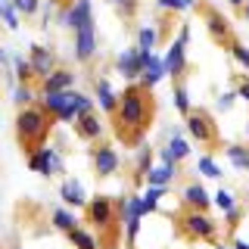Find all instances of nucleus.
Segmentation results:
<instances>
[{
	"label": "nucleus",
	"mask_w": 249,
	"mask_h": 249,
	"mask_svg": "<svg viewBox=\"0 0 249 249\" xmlns=\"http://www.w3.org/2000/svg\"><path fill=\"white\" fill-rule=\"evenodd\" d=\"M153 112H156V103H153V88H143V84H128L122 93H119V109L112 115V124H115V134L124 143H140L143 140V131L150 128L153 122Z\"/></svg>",
	"instance_id": "nucleus-1"
},
{
	"label": "nucleus",
	"mask_w": 249,
	"mask_h": 249,
	"mask_svg": "<svg viewBox=\"0 0 249 249\" xmlns=\"http://www.w3.org/2000/svg\"><path fill=\"white\" fill-rule=\"evenodd\" d=\"M53 115L47 112L44 106H22L19 115H16V137H19V146L25 153H35L37 146H44L47 134H50Z\"/></svg>",
	"instance_id": "nucleus-2"
},
{
	"label": "nucleus",
	"mask_w": 249,
	"mask_h": 249,
	"mask_svg": "<svg viewBox=\"0 0 249 249\" xmlns=\"http://www.w3.org/2000/svg\"><path fill=\"white\" fill-rule=\"evenodd\" d=\"M178 228L187 240H215L218 237V224L209 218V212L202 209H187V212L178 218Z\"/></svg>",
	"instance_id": "nucleus-3"
},
{
	"label": "nucleus",
	"mask_w": 249,
	"mask_h": 249,
	"mask_svg": "<svg viewBox=\"0 0 249 249\" xmlns=\"http://www.w3.org/2000/svg\"><path fill=\"white\" fill-rule=\"evenodd\" d=\"M184 124H187V134L193 140H199V146H215L218 143V124L209 112L193 109L190 115H184Z\"/></svg>",
	"instance_id": "nucleus-4"
},
{
	"label": "nucleus",
	"mask_w": 249,
	"mask_h": 249,
	"mask_svg": "<svg viewBox=\"0 0 249 249\" xmlns=\"http://www.w3.org/2000/svg\"><path fill=\"white\" fill-rule=\"evenodd\" d=\"M84 212H88V221L97 224L100 231H109L115 228V221H119V202H115L112 196H93L88 206H84Z\"/></svg>",
	"instance_id": "nucleus-5"
},
{
	"label": "nucleus",
	"mask_w": 249,
	"mask_h": 249,
	"mask_svg": "<svg viewBox=\"0 0 249 249\" xmlns=\"http://www.w3.org/2000/svg\"><path fill=\"white\" fill-rule=\"evenodd\" d=\"M41 106H44L56 122H75V119H78L75 90H53V93H44Z\"/></svg>",
	"instance_id": "nucleus-6"
},
{
	"label": "nucleus",
	"mask_w": 249,
	"mask_h": 249,
	"mask_svg": "<svg viewBox=\"0 0 249 249\" xmlns=\"http://www.w3.org/2000/svg\"><path fill=\"white\" fill-rule=\"evenodd\" d=\"M59 22H62V25H69L72 31L93 25V6H90V0H72L69 10L59 13Z\"/></svg>",
	"instance_id": "nucleus-7"
},
{
	"label": "nucleus",
	"mask_w": 249,
	"mask_h": 249,
	"mask_svg": "<svg viewBox=\"0 0 249 249\" xmlns=\"http://www.w3.org/2000/svg\"><path fill=\"white\" fill-rule=\"evenodd\" d=\"M28 168L31 171H37V175H44V178H50V175H56V171L62 168V162H59V156L53 146H37L35 153H28Z\"/></svg>",
	"instance_id": "nucleus-8"
},
{
	"label": "nucleus",
	"mask_w": 249,
	"mask_h": 249,
	"mask_svg": "<svg viewBox=\"0 0 249 249\" xmlns=\"http://www.w3.org/2000/svg\"><path fill=\"white\" fill-rule=\"evenodd\" d=\"M202 16H206V25H209V35L215 37L218 44H231L233 35H231V22L224 19L215 6H202Z\"/></svg>",
	"instance_id": "nucleus-9"
},
{
	"label": "nucleus",
	"mask_w": 249,
	"mask_h": 249,
	"mask_svg": "<svg viewBox=\"0 0 249 249\" xmlns=\"http://www.w3.org/2000/svg\"><path fill=\"white\" fill-rule=\"evenodd\" d=\"M119 165H122V159H119V153H115L112 146L100 143L97 150H93V168H97V178H112L115 171H119Z\"/></svg>",
	"instance_id": "nucleus-10"
},
{
	"label": "nucleus",
	"mask_w": 249,
	"mask_h": 249,
	"mask_svg": "<svg viewBox=\"0 0 249 249\" xmlns=\"http://www.w3.org/2000/svg\"><path fill=\"white\" fill-rule=\"evenodd\" d=\"M28 59H31V66H35V75L41 78V81H44L50 72H56V53H53L50 47L35 44V47H31V56H28Z\"/></svg>",
	"instance_id": "nucleus-11"
},
{
	"label": "nucleus",
	"mask_w": 249,
	"mask_h": 249,
	"mask_svg": "<svg viewBox=\"0 0 249 249\" xmlns=\"http://www.w3.org/2000/svg\"><path fill=\"white\" fill-rule=\"evenodd\" d=\"M93 53H97V31H93V25L78 28L75 31V59L78 62H90Z\"/></svg>",
	"instance_id": "nucleus-12"
},
{
	"label": "nucleus",
	"mask_w": 249,
	"mask_h": 249,
	"mask_svg": "<svg viewBox=\"0 0 249 249\" xmlns=\"http://www.w3.org/2000/svg\"><path fill=\"white\" fill-rule=\"evenodd\" d=\"M115 69L122 72V78H140L143 75V62H140V47H131V50H122L119 59H115Z\"/></svg>",
	"instance_id": "nucleus-13"
},
{
	"label": "nucleus",
	"mask_w": 249,
	"mask_h": 249,
	"mask_svg": "<svg viewBox=\"0 0 249 249\" xmlns=\"http://www.w3.org/2000/svg\"><path fill=\"white\" fill-rule=\"evenodd\" d=\"M75 134L81 140H100V134H103V122H100L97 112H84L75 119Z\"/></svg>",
	"instance_id": "nucleus-14"
},
{
	"label": "nucleus",
	"mask_w": 249,
	"mask_h": 249,
	"mask_svg": "<svg viewBox=\"0 0 249 249\" xmlns=\"http://www.w3.org/2000/svg\"><path fill=\"white\" fill-rule=\"evenodd\" d=\"M187 44H181V41H175L168 47V53H165V69H168V75L171 78H181L184 72H187V50H184Z\"/></svg>",
	"instance_id": "nucleus-15"
},
{
	"label": "nucleus",
	"mask_w": 249,
	"mask_h": 249,
	"mask_svg": "<svg viewBox=\"0 0 249 249\" xmlns=\"http://www.w3.org/2000/svg\"><path fill=\"white\" fill-rule=\"evenodd\" d=\"M75 84V72H69V69H56V72H50L41 81V90L44 93H53V90H72Z\"/></svg>",
	"instance_id": "nucleus-16"
},
{
	"label": "nucleus",
	"mask_w": 249,
	"mask_h": 249,
	"mask_svg": "<svg viewBox=\"0 0 249 249\" xmlns=\"http://www.w3.org/2000/svg\"><path fill=\"white\" fill-rule=\"evenodd\" d=\"M97 100H100V109L103 112H109V115H115V109H119V93L112 90V84L106 81V78H97Z\"/></svg>",
	"instance_id": "nucleus-17"
},
{
	"label": "nucleus",
	"mask_w": 249,
	"mask_h": 249,
	"mask_svg": "<svg viewBox=\"0 0 249 249\" xmlns=\"http://www.w3.org/2000/svg\"><path fill=\"white\" fill-rule=\"evenodd\" d=\"M209 193H206V187L202 184H187L184 187V206L187 209H202V212H206L209 209Z\"/></svg>",
	"instance_id": "nucleus-18"
},
{
	"label": "nucleus",
	"mask_w": 249,
	"mask_h": 249,
	"mask_svg": "<svg viewBox=\"0 0 249 249\" xmlns=\"http://www.w3.org/2000/svg\"><path fill=\"white\" fill-rule=\"evenodd\" d=\"M165 75H168V69H165V59L153 56V62L143 69V75H140V84H143V88H156V84H159Z\"/></svg>",
	"instance_id": "nucleus-19"
},
{
	"label": "nucleus",
	"mask_w": 249,
	"mask_h": 249,
	"mask_svg": "<svg viewBox=\"0 0 249 249\" xmlns=\"http://www.w3.org/2000/svg\"><path fill=\"white\" fill-rule=\"evenodd\" d=\"M59 196H62V202L66 206H88L90 199H84V187H81V181H66L59 187Z\"/></svg>",
	"instance_id": "nucleus-20"
},
{
	"label": "nucleus",
	"mask_w": 249,
	"mask_h": 249,
	"mask_svg": "<svg viewBox=\"0 0 249 249\" xmlns=\"http://www.w3.org/2000/svg\"><path fill=\"white\" fill-rule=\"evenodd\" d=\"M171 181H175V168L165 165V162H162V165H156L150 175H146V184H153V187H168Z\"/></svg>",
	"instance_id": "nucleus-21"
},
{
	"label": "nucleus",
	"mask_w": 249,
	"mask_h": 249,
	"mask_svg": "<svg viewBox=\"0 0 249 249\" xmlns=\"http://www.w3.org/2000/svg\"><path fill=\"white\" fill-rule=\"evenodd\" d=\"M69 240L75 243V249H100L97 237H93L90 231H84V228H75V231H69Z\"/></svg>",
	"instance_id": "nucleus-22"
},
{
	"label": "nucleus",
	"mask_w": 249,
	"mask_h": 249,
	"mask_svg": "<svg viewBox=\"0 0 249 249\" xmlns=\"http://www.w3.org/2000/svg\"><path fill=\"white\" fill-rule=\"evenodd\" d=\"M13 69H16V78H19V84H31L35 81V66H31V59H25V56H16L13 59Z\"/></svg>",
	"instance_id": "nucleus-23"
},
{
	"label": "nucleus",
	"mask_w": 249,
	"mask_h": 249,
	"mask_svg": "<svg viewBox=\"0 0 249 249\" xmlns=\"http://www.w3.org/2000/svg\"><path fill=\"white\" fill-rule=\"evenodd\" d=\"M162 193H165V187H153V184H146V193L140 196V202H143V215H150V212H156V209H159Z\"/></svg>",
	"instance_id": "nucleus-24"
},
{
	"label": "nucleus",
	"mask_w": 249,
	"mask_h": 249,
	"mask_svg": "<svg viewBox=\"0 0 249 249\" xmlns=\"http://www.w3.org/2000/svg\"><path fill=\"white\" fill-rule=\"evenodd\" d=\"M228 159H231L240 171H249V146L231 143V146H228Z\"/></svg>",
	"instance_id": "nucleus-25"
},
{
	"label": "nucleus",
	"mask_w": 249,
	"mask_h": 249,
	"mask_svg": "<svg viewBox=\"0 0 249 249\" xmlns=\"http://www.w3.org/2000/svg\"><path fill=\"white\" fill-rule=\"evenodd\" d=\"M156 44H159V28L143 25V28L137 31V47H140V50H153Z\"/></svg>",
	"instance_id": "nucleus-26"
},
{
	"label": "nucleus",
	"mask_w": 249,
	"mask_h": 249,
	"mask_svg": "<svg viewBox=\"0 0 249 249\" xmlns=\"http://www.w3.org/2000/svg\"><path fill=\"white\" fill-rule=\"evenodd\" d=\"M153 171V150H140V156H137V168H134V178L137 181H146V175Z\"/></svg>",
	"instance_id": "nucleus-27"
},
{
	"label": "nucleus",
	"mask_w": 249,
	"mask_h": 249,
	"mask_svg": "<svg viewBox=\"0 0 249 249\" xmlns=\"http://www.w3.org/2000/svg\"><path fill=\"white\" fill-rule=\"evenodd\" d=\"M0 16H3V22H6L10 31L19 28V10L13 6V0H0Z\"/></svg>",
	"instance_id": "nucleus-28"
},
{
	"label": "nucleus",
	"mask_w": 249,
	"mask_h": 249,
	"mask_svg": "<svg viewBox=\"0 0 249 249\" xmlns=\"http://www.w3.org/2000/svg\"><path fill=\"white\" fill-rule=\"evenodd\" d=\"M168 150H171V156H175L178 162L190 156V146H187V140H184V137H178V131H175V134L168 137Z\"/></svg>",
	"instance_id": "nucleus-29"
},
{
	"label": "nucleus",
	"mask_w": 249,
	"mask_h": 249,
	"mask_svg": "<svg viewBox=\"0 0 249 249\" xmlns=\"http://www.w3.org/2000/svg\"><path fill=\"white\" fill-rule=\"evenodd\" d=\"M53 224H56L59 231H75L78 228V221H75V215L72 212H66V209H56V212H53Z\"/></svg>",
	"instance_id": "nucleus-30"
},
{
	"label": "nucleus",
	"mask_w": 249,
	"mask_h": 249,
	"mask_svg": "<svg viewBox=\"0 0 249 249\" xmlns=\"http://www.w3.org/2000/svg\"><path fill=\"white\" fill-rule=\"evenodd\" d=\"M13 103L16 106H31V103H35V90H31V84H19V88H16L13 90Z\"/></svg>",
	"instance_id": "nucleus-31"
},
{
	"label": "nucleus",
	"mask_w": 249,
	"mask_h": 249,
	"mask_svg": "<svg viewBox=\"0 0 249 249\" xmlns=\"http://www.w3.org/2000/svg\"><path fill=\"white\" fill-rule=\"evenodd\" d=\"M215 206L221 209L224 215H228V212H233V209H237V199H233L231 190H218V193H215Z\"/></svg>",
	"instance_id": "nucleus-32"
},
{
	"label": "nucleus",
	"mask_w": 249,
	"mask_h": 249,
	"mask_svg": "<svg viewBox=\"0 0 249 249\" xmlns=\"http://www.w3.org/2000/svg\"><path fill=\"white\" fill-rule=\"evenodd\" d=\"M199 175H206V178H221V168H218V162L212 159V156H199Z\"/></svg>",
	"instance_id": "nucleus-33"
},
{
	"label": "nucleus",
	"mask_w": 249,
	"mask_h": 249,
	"mask_svg": "<svg viewBox=\"0 0 249 249\" xmlns=\"http://www.w3.org/2000/svg\"><path fill=\"white\" fill-rule=\"evenodd\" d=\"M175 106H178V112H184V115H190V112H193L190 97H187V88H181V84L175 88Z\"/></svg>",
	"instance_id": "nucleus-34"
},
{
	"label": "nucleus",
	"mask_w": 249,
	"mask_h": 249,
	"mask_svg": "<svg viewBox=\"0 0 249 249\" xmlns=\"http://www.w3.org/2000/svg\"><path fill=\"white\" fill-rule=\"evenodd\" d=\"M231 56L240 62L243 69H249V47L240 44V41H231Z\"/></svg>",
	"instance_id": "nucleus-35"
},
{
	"label": "nucleus",
	"mask_w": 249,
	"mask_h": 249,
	"mask_svg": "<svg viewBox=\"0 0 249 249\" xmlns=\"http://www.w3.org/2000/svg\"><path fill=\"white\" fill-rule=\"evenodd\" d=\"M159 10H168V13H181V10H190L193 0H156Z\"/></svg>",
	"instance_id": "nucleus-36"
},
{
	"label": "nucleus",
	"mask_w": 249,
	"mask_h": 249,
	"mask_svg": "<svg viewBox=\"0 0 249 249\" xmlns=\"http://www.w3.org/2000/svg\"><path fill=\"white\" fill-rule=\"evenodd\" d=\"M44 0H13V6L19 10V16H35L37 10H41Z\"/></svg>",
	"instance_id": "nucleus-37"
},
{
	"label": "nucleus",
	"mask_w": 249,
	"mask_h": 249,
	"mask_svg": "<svg viewBox=\"0 0 249 249\" xmlns=\"http://www.w3.org/2000/svg\"><path fill=\"white\" fill-rule=\"evenodd\" d=\"M124 228H128V246L134 249V240H137V231H140V215L124 218Z\"/></svg>",
	"instance_id": "nucleus-38"
},
{
	"label": "nucleus",
	"mask_w": 249,
	"mask_h": 249,
	"mask_svg": "<svg viewBox=\"0 0 249 249\" xmlns=\"http://www.w3.org/2000/svg\"><path fill=\"white\" fill-rule=\"evenodd\" d=\"M75 109H78V115L93 112V100H90V97H84V93H75Z\"/></svg>",
	"instance_id": "nucleus-39"
},
{
	"label": "nucleus",
	"mask_w": 249,
	"mask_h": 249,
	"mask_svg": "<svg viewBox=\"0 0 249 249\" xmlns=\"http://www.w3.org/2000/svg\"><path fill=\"white\" fill-rule=\"evenodd\" d=\"M233 100H240L237 90H233V93H221V97H218V109H224V112H228V109L233 106Z\"/></svg>",
	"instance_id": "nucleus-40"
},
{
	"label": "nucleus",
	"mask_w": 249,
	"mask_h": 249,
	"mask_svg": "<svg viewBox=\"0 0 249 249\" xmlns=\"http://www.w3.org/2000/svg\"><path fill=\"white\" fill-rule=\"evenodd\" d=\"M240 218H243V209H233V212H228V231H237V221H240Z\"/></svg>",
	"instance_id": "nucleus-41"
},
{
	"label": "nucleus",
	"mask_w": 249,
	"mask_h": 249,
	"mask_svg": "<svg viewBox=\"0 0 249 249\" xmlns=\"http://www.w3.org/2000/svg\"><path fill=\"white\" fill-rule=\"evenodd\" d=\"M109 3H115V6H122L124 13H134V0H109Z\"/></svg>",
	"instance_id": "nucleus-42"
},
{
	"label": "nucleus",
	"mask_w": 249,
	"mask_h": 249,
	"mask_svg": "<svg viewBox=\"0 0 249 249\" xmlns=\"http://www.w3.org/2000/svg\"><path fill=\"white\" fill-rule=\"evenodd\" d=\"M237 93H240V100H246V103H249V81H240Z\"/></svg>",
	"instance_id": "nucleus-43"
},
{
	"label": "nucleus",
	"mask_w": 249,
	"mask_h": 249,
	"mask_svg": "<svg viewBox=\"0 0 249 249\" xmlns=\"http://www.w3.org/2000/svg\"><path fill=\"white\" fill-rule=\"evenodd\" d=\"M178 41H181V44L190 41V25H181V31H178Z\"/></svg>",
	"instance_id": "nucleus-44"
},
{
	"label": "nucleus",
	"mask_w": 249,
	"mask_h": 249,
	"mask_svg": "<svg viewBox=\"0 0 249 249\" xmlns=\"http://www.w3.org/2000/svg\"><path fill=\"white\" fill-rule=\"evenodd\" d=\"M231 249H249V243H246V240H237V243H233Z\"/></svg>",
	"instance_id": "nucleus-45"
},
{
	"label": "nucleus",
	"mask_w": 249,
	"mask_h": 249,
	"mask_svg": "<svg viewBox=\"0 0 249 249\" xmlns=\"http://www.w3.org/2000/svg\"><path fill=\"white\" fill-rule=\"evenodd\" d=\"M228 3H231V6H237V10H243V3H246V0H228Z\"/></svg>",
	"instance_id": "nucleus-46"
},
{
	"label": "nucleus",
	"mask_w": 249,
	"mask_h": 249,
	"mask_svg": "<svg viewBox=\"0 0 249 249\" xmlns=\"http://www.w3.org/2000/svg\"><path fill=\"white\" fill-rule=\"evenodd\" d=\"M243 16H246V19H249V0H246V3H243Z\"/></svg>",
	"instance_id": "nucleus-47"
},
{
	"label": "nucleus",
	"mask_w": 249,
	"mask_h": 249,
	"mask_svg": "<svg viewBox=\"0 0 249 249\" xmlns=\"http://www.w3.org/2000/svg\"><path fill=\"white\" fill-rule=\"evenodd\" d=\"M246 140H249V119H246Z\"/></svg>",
	"instance_id": "nucleus-48"
},
{
	"label": "nucleus",
	"mask_w": 249,
	"mask_h": 249,
	"mask_svg": "<svg viewBox=\"0 0 249 249\" xmlns=\"http://www.w3.org/2000/svg\"><path fill=\"white\" fill-rule=\"evenodd\" d=\"M215 249H228V246H224V243H221V246H215Z\"/></svg>",
	"instance_id": "nucleus-49"
}]
</instances>
